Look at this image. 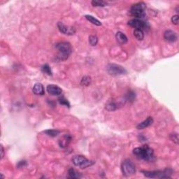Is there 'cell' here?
<instances>
[{
    "instance_id": "28",
    "label": "cell",
    "mask_w": 179,
    "mask_h": 179,
    "mask_svg": "<svg viewBox=\"0 0 179 179\" xmlns=\"http://www.w3.org/2000/svg\"><path fill=\"white\" fill-rule=\"evenodd\" d=\"M172 22L173 24H174V25H178V16L175 15L174 16H172Z\"/></svg>"
},
{
    "instance_id": "21",
    "label": "cell",
    "mask_w": 179,
    "mask_h": 179,
    "mask_svg": "<svg viewBox=\"0 0 179 179\" xmlns=\"http://www.w3.org/2000/svg\"><path fill=\"white\" fill-rule=\"evenodd\" d=\"M91 84V78L88 76H83L81 81V85L83 86H88Z\"/></svg>"
},
{
    "instance_id": "23",
    "label": "cell",
    "mask_w": 179,
    "mask_h": 179,
    "mask_svg": "<svg viewBox=\"0 0 179 179\" xmlns=\"http://www.w3.org/2000/svg\"><path fill=\"white\" fill-rule=\"evenodd\" d=\"M41 71L44 74H46L49 76H52V70L48 64H45L41 67Z\"/></svg>"
},
{
    "instance_id": "1",
    "label": "cell",
    "mask_w": 179,
    "mask_h": 179,
    "mask_svg": "<svg viewBox=\"0 0 179 179\" xmlns=\"http://www.w3.org/2000/svg\"><path fill=\"white\" fill-rule=\"evenodd\" d=\"M133 153L138 159L144 160V161L150 162L154 159L153 150L151 148L148 147V146L134 148Z\"/></svg>"
},
{
    "instance_id": "20",
    "label": "cell",
    "mask_w": 179,
    "mask_h": 179,
    "mask_svg": "<svg viewBox=\"0 0 179 179\" xmlns=\"http://www.w3.org/2000/svg\"><path fill=\"white\" fill-rule=\"evenodd\" d=\"M136 98V93L132 90L128 91L127 95H125V99L127 101H129L130 102H133L134 99Z\"/></svg>"
},
{
    "instance_id": "26",
    "label": "cell",
    "mask_w": 179,
    "mask_h": 179,
    "mask_svg": "<svg viewBox=\"0 0 179 179\" xmlns=\"http://www.w3.org/2000/svg\"><path fill=\"white\" fill-rule=\"evenodd\" d=\"M58 101H59V103H60V104L64 105V106H66L67 107H69V108L70 107V103H69L68 100H67V99H65V97H64L63 96L59 97Z\"/></svg>"
},
{
    "instance_id": "29",
    "label": "cell",
    "mask_w": 179,
    "mask_h": 179,
    "mask_svg": "<svg viewBox=\"0 0 179 179\" xmlns=\"http://www.w3.org/2000/svg\"><path fill=\"white\" fill-rule=\"evenodd\" d=\"M27 165V162L25 161H20L19 162V163H18V166L19 168H22V167H24V166Z\"/></svg>"
},
{
    "instance_id": "7",
    "label": "cell",
    "mask_w": 179,
    "mask_h": 179,
    "mask_svg": "<svg viewBox=\"0 0 179 179\" xmlns=\"http://www.w3.org/2000/svg\"><path fill=\"white\" fill-rule=\"evenodd\" d=\"M107 71L111 76H121L127 74V70L121 65L116 64H109L107 67Z\"/></svg>"
},
{
    "instance_id": "11",
    "label": "cell",
    "mask_w": 179,
    "mask_h": 179,
    "mask_svg": "<svg viewBox=\"0 0 179 179\" xmlns=\"http://www.w3.org/2000/svg\"><path fill=\"white\" fill-rule=\"evenodd\" d=\"M164 38L166 41L173 43L176 41L178 38V36H177L176 32L172 31V30H166L164 33Z\"/></svg>"
},
{
    "instance_id": "16",
    "label": "cell",
    "mask_w": 179,
    "mask_h": 179,
    "mask_svg": "<svg viewBox=\"0 0 179 179\" xmlns=\"http://www.w3.org/2000/svg\"><path fill=\"white\" fill-rule=\"evenodd\" d=\"M118 108V104H117V103L113 99L109 100L106 104V109L108 110L109 111H115Z\"/></svg>"
},
{
    "instance_id": "3",
    "label": "cell",
    "mask_w": 179,
    "mask_h": 179,
    "mask_svg": "<svg viewBox=\"0 0 179 179\" xmlns=\"http://www.w3.org/2000/svg\"><path fill=\"white\" fill-rule=\"evenodd\" d=\"M144 176L147 178H169L172 176L173 171L169 168L166 169L164 171H152V172H148V171H142Z\"/></svg>"
},
{
    "instance_id": "9",
    "label": "cell",
    "mask_w": 179,
    "mask_h": 179,
    "mask_svg": "<svg viewBox=\"0 0 179 179\" xmlns=\"http://www.w3.org/2000/svg\"><path fill=\"white\" fill-rule=\"evenodd\" d=\"M58 27L60 32L66 35H73L76 32V29L74 27H70V26L65 25L63 22H59L58 23Z\"/></svg>"
},
{
    "instance_id": "5",
    "label": "cell",
    "mask_w": 179,
    "mask_h": 179,
    "mask_svg": "<svg viewBox=\"0 0 179 179\" xmlns=\"http://www.w3.org/2000/svg\"><path fill=\"white\" fill-rule=\"evenodd\" d=\"M123 174L126 177L133 176L136 173V168L133 162L129 159L124 160L121 164Z\"/></svg>"
},
{
    "instance_id": "18",
    "label": "cell",
    "mask_w": 179,
    "mask_h": 179,
    "mask_svg": "<svg viewBox=\"0 0 179 179\" xmlns=\"http://www.w3.org/2000/svg\"><path fill=\"white\" fill-rule=\"evenodd\" d=\"M85 18H86V19L91 22V23H92L93 25H95L97 26H101V22L99 21V20L96 19V18L93 17L92 16H90V15H86L85 16Z\"/></svg>"
},
{
    "instance_id": "10",
    "label": "cell",
    "mask_w": 179,
    "mask_h": 179,
    "mask_svg": "<svg viewBox=\"0 0 179 179\" xmlns=\"http://www.w3.org/2000/svg\"><path fill=\"white\" fill-rule=\"evenodd\" d=\"M46 90H47L48 94L53 95V96H59L62 94V89L55 85H48L46 87Z\"/></svg>"
},
{
    "instance_id": "2",
    "label": "cell",
    "mask_w": 179,
    "mask_h": 179,
    "mask_svg": "<svg viewBox=\"0 0 179 179\" xmlns=\"http://www.w3.org/2000/svg\"><path fill=\"white\" fill-rule=\"evenodd\" d=\"M55 48L58 50V59L60 61H64L69 58L72 53V47L70 43L60 42L55 44Z\"/></svg>"
},
{
    "instance_id": "24",
    "label": "cell",
    "mask_w": 179,
    "mask_h": 179,
    "mask_svg": "<svg viewBox=\"0 0 179 179\" xmlns=\"http://www.w3.org/2000/svg\"><path fill=\"white\" fill-rule=\"evenodd\" d=\"M92 4L93 7H104L107 6V2L104 1H100V0H93L92 1Z\"/></svg>"
},
{
    "instance_id": "25",
    "label": "cell",
    "mask_w": 179,
    "mask_h": 179,
    "mask_svg": "<svg viewBox=\"0 0 179 179\" xmlns=\"http://www.w3.org/2000/svg\"><path fill=\"white\" fill-rule=\"evenodd\" d=\"M89 43L92 46H96L97 43H98V38H97L96 36L94 35L90 36L89 37Z\"/></svg>"
},
{
    "instance_id": "17",
    "label": "cell",
    "mask_w": 179,
    "mask_h": 179,
    "mask_svg": "<svg viewBox=\"0 0 179 179\" xmlns=\"http://www.w3.org/2000/svg\"><path fill=\"white\" fill-rule=\"evenodd\" d=\"M68 176L70 178H80L82 177V175L80 173L75 170L74 169L70 168L68 170Z\"/></svg>"
},
{
    "instance_id": "12",
    "label": "cell",
    "mask_w": 179,
    "mask_h": 179,
    "mask_svg": "<svg viewBox=\"0 0 179 179\" xmlns=\"http://www.w3.org/2000/svg\"><path fill=\"white\" fill-rule=\"evenodd\" d=\"M72 141V137L70 135V134H64V136L62 138H60V139H59V146H60L61 148H66L68 146L69 144Z\"/></svg>"
},
{
    "instance_id": "8",
    "label": "cell",
    "mask_w": 179,
    "mask_h": 179,
    "mask_svg": "<svg viewBox=\"0 0 179 179\" xmlns=\"http://www.w3.org/2000/svg\"><path fill=\"white\" fill-rule=\"evenodd\" d=\"M128 25L131 27L135 28V30H146L149 27V25L146 22H144L141 19H134L130 20L128 22Z\"/></svg>"
},
{
    "instance_id": "27",
    "label": "cell",
    "mask_w": 179,
    "mask_h": 179,
    "mask_svg": "<svg viewBox=\"0 0 179 179\" xmlns=\"http://www.w3.org/2000/svg\"><path fill=\"white\" fill-rule=\"evenodd\" d=\"M170 139L172 140V141H174V143H175L176 144L178 143V134L176 133H173L171 134L169 136Z\"/></svg>"
},
{
    "instance_id": "19",
    "label": "cell",
    "mask_w": 179,
    "mask_h": 179,
    "mask_svg": "<svg viewBox=\"0 0 179 179\" xmlns=\"http://www.w3.org/2000/svg\"><path fill=\"white\" fill-rule=\"evenodd\" d=\"M134 36L139 41H142L144 38V33L141 30H134Z\"/></svg>"
},
{
    "instance_id": "6",
    "label": "cell",
    "mask_w": 179,
    "mask_h": 179,
    "mask_svg": "<svg viewBox=\"0 0 179 179\" xmlns=\"http://www.w3.org/2000/svg\"><path fill=\"white\" fill-rule=\"evenodd\" d=\"M72 162L75 166H78L81 169H85L94 164V162L87 160L85 157L83 155H76L73 157Z\"/></svg>"
},
{
    "instance_id": "13",
    "label": "cell",
    "mask_w": 179,
    "mask_h": 179,
    "mask_svg": "<svg viewBox=\"0 0 179 179\" xmlns=\"http://www.w3.org/2000/svg\"><path fill=\"white\" fill-rule=\"evenodd\" d=\"M153 118L152 117H148L147 119H146L145 121L141 122V123H139V125L137 126V128L138 129H143L145 128L149 127L153 123Z\"/></svg>"
},
{
    "instance_id": "15",
    "label": "cell",
    "mask_w": 179,
    "mask_h": 179,
    "mask_svg": "<svg viewBox=\"0 0 179 179\" xmlns=\"http://www.w3.org/2000/svg\"><path fill=\"white\" fill-rule=\"evenodd\" d=\"M115 38L121 44H125L127 42L128 38L125 34H123L121 32H118L116 34H115Z\"/></svg>"
},
{
    "instance_id": "30",
    "label": "cell",
    "mask_w": 179,
    "mask_h": 179,
    "mask_svg": "<svg viewBox=\"0 0 179 179\" xmlns=\"http://www.w3.org/2000/svg\"><path fill=\"white\" fill-rule=\"evenodd\" d=\"M4 149L3 146L1 145V159L4 158Z\"/></svg>"
},
{
    "instance_id": "14",
    "label": "cell",
    "mask_w": 179,
    "mask_h": 179,
    "mask_svg": "<svg viewBox=\"0 0 179 179\" xmlns=\"http://www.w3.org/2000/svg\"><path fill=\"white\" fill-rule=\"evenodd\" d=\"M32 90H33V92L34 94L36 95H41V96H42V95H44L45 94L44 87L43 86V85L41 84V83H36V84L34 85Z\"/></svg>"
},
{
    "instance_id": "22",
    "label": "cell",
    "mask_w": 179,
    "mask_h": 179,
    "mask_svg": "<svg viewBox=\"0 0 179 179\" xmlns=\"http://www.w3.org/2000/svg\"><path fill=\"white\" fill-rule=\"evenodd\" d=\"M44 133H46L47 135L50 136L51 137H55L60 133V132L57 129H48L44 131Z\"/></svg>"
},
{
    "instance_id": "4",
    "label": "cell",
    "mask_w": 179,
    "mask_h": 179,
    "mask_svg": "<svg viewBox=\"0 0 179 179\" xmlns=\"http://www.w3.org/2000/svg\"><path fill=\"white\" fill-rule=\"evenodd\" d=\"M146 4L144 2H139L132 6L129 12L130 14L137 19H141L146 16Z\"/></svg>"
}]
</instances>
